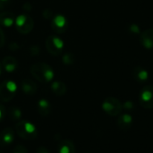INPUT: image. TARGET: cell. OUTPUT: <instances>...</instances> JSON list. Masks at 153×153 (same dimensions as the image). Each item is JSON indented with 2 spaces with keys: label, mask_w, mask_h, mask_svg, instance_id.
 <instances>
[{
  "label": "cell",
  "mask_w": 153,
  "mask_h": 153,
  "mask_svg": "<svg viewBox=\"0 0 153 153\" xmlns=\"http://www.w3.org/2000/svg\"><path fill=\"white\" fill-rule=\"evenodd\" d=\"M31 75L39 82L48 83L54 79L55 74L50 65L46 63H37L30 66Z\"/></svg>",
  "instance_id": "6da1fadb"
},
{
  "label": "cell",
  "mask_w": 153,
  "mask_h": 153,
  "mask_svg": "<svg viewBox=\"0 0 153 153\" xmlns=\"http://www.w3.org/2000/svg\"><path fill=\"white\" fill-rule=\"evenodd\" d=\"M15 133L23 140H34L38 136L36 126L26 120H22L16 124Z\"/></svg>",
  "instance_id": "7a4b0ae2"
},
{
  "label": "cell",
  "mask_w": 153,
  "mask_h": 153,
  "mask_svg": "<svg viewBox=\"0 0 153 153\" xmlns=\"http://www.w3.org/2000/svg\"><path fill=\"white\" fill-rule=\"evenodd\" d=\"M102 109L105 113L111 117H117L123 111L122 102L116 97H108L104 100L101 105Z\"/></svg>",
  "instance_id": "3957f363"
},
{
  "label": "cell",
  "mask_w": 153,
  "mask_h": 153,
  "mask_svg": "<svg viewBox=\"0 0 153 153\" xmlns=\"http://www.w3.org/2000/svg\"><path fill=\"white\" fill-rule=\"evenodd\" d=\"M14 26L20 33L28 34L32 30L34 27V22L29 14L22 13L15 18Z\"/></svg>",
  "instance_id": "277c9868"
},
{
  "label": "cell",
  "mask_w": 153,
  "mask_h": 153,
  "mask_svg": "<svg viewBox=\"0 0 153 153\" xmlns=\"http://www.w3.org/2000/svg\"><path fill=\"white\" fill-rule=\"evenodd\" d=\"M17 85L11 80L4 81L0 84V100L2 102H9L15 96Z\"/></svg>",
  "instance_id": "5b68a950"
},
{
  "label": "cell",
  "mask_w": 153,
  "mask_h": 153,
  "mask_svg": "<svg viewBox=\"0 0 153 153\" xmlns=\"http://www.w3.org/2000/svg\"><path fill=\"white\" fill-rule=\"evenodd\" d=\"M64 47L65 43L63 39L56 35H50L46 39V48L48 52L54 56L60 55Z\"/></svg>",
  "instance_id": "8992f818"
},
{
  "label": "cell",
  "mask_w": 153,
  "mask_h": 153,
  "mask_svg": "<svg viewBox=\"0 0 153 153\" xmlns=\"http://www.w3.org/2000/svg\"><path fill=\"white\" fill-rule=\"evenodd\" d=\"M139 102L140 105L144 109H152L153 108V86L146 85L144 86L139 94Z\"/></svg>",
  "instance_id": "52a82bcc"
},
{
  "label": "cell",
  "mask_w": 153,
  "mask_h": 153,
  "mask_svg": "<svg viewBox=\"0 0 153 153\" xmlns=\"http://www.w3.org/2000/svg\"><path fill=\"white\" fill-rule=\"evenodd\" d=\"M50 25H51L52 30L56 33L62 34L66 31L68 28V22L63 14H56L53 18Z\"/></svg>",
  "instance_id": "ba28073f"
},
{
  "label": "cell",
  "mask_w": 153,
  "mask_h": 153,
  "mask_svg": "<svg viewBox=\"0 0 153 153\" xmlns=\"http://www.w3.org/2000/svg\"><path fill=\"white\" fill-rule=\"evenodd\" d=\"M14 139V131L10 128L6 127L0 132V146L5 147L8 146L13 143Z\"/></svg>",
  "instance_id": "9c48e42d"
},
{
  "label": "cell",
  "mask_w": 153,
  "mask_h": 153,
  "mask_svg": "<svg viewBox=\"0 0 153 153\" xmlns=\"http://www.w3.org/2000/svg\"><path fill=\"white\" fill-rule=\"evenodd\" d=\"M140 42L147 49L153 48V29H147L141 32L140 34Z\"/></svg>",
  "instance_id": "30bf717a"
},
{
  "label": "cell",
  "mask_w": 153,
  "mask_h": 153,
  "mask_svg": "<svg viewBox=\"0 0 153 153\" xmlns=\"http://www.w3.org/2000/svg\"><path fill=\"white\" fill-rule=\"evenodd\" d=\"M133 123H134L133 117L128 113L122 114V115L120 114V116L118 117V118L117 120V125L118 128L123 131H126V130L130 129L133 126Z\"/></svg>",
  "instance_id": "8fae6325"
},
{
  "label": "cell",
  "mask_w": 153,
  "mask_h": 153,
  "mask_svg": "<svg viewBox=\"0 0 153 153\" xmlns=\"http://www.w3.org/2000/svg\"><path fill=\"white\" fill-rule=\"evenodd\" d=\"M75 145L71 140H62L57 144L58 153H75Z\"/></svg>",
  "instance_id": "7c38bea8"
},
{
  "label": "cell",
  "mask_w": 153,
  "mask_h": 153,
  "mask_svg": "<svg viewBox=\"0 0 153 153\" xmlns=\"http://www.w3.org/2000/svg\"><path fill=\"white\" fill-rule=\"evenodd\" d=\"M21 88L24 94L26 95H34L37 92V85L30 79H23L21 82Z\"/></svg>",
  "instance_id": "4fadbf2b"
},
{
  "label": "cell",
  "mask_w": 153,
  "mask_h": 153,
  "mask_svg": "<svg viewBox=\"0 0 153 153\" xmlns=\"http://www.w3.org/2000/svg\"><path fill=\"white\" fill-rule=\"evenodd\" d=\"M133 77L138 82H145L149 79V73L142 66H135L133 70Z\"/></svg>",
  "instance_id": "5bb4252c"
},
{
  "label": "cell",
  "mask_w": 153,
  "mask_h": 153,
  "mask_svg": "<svg viewBox=\"0 0 153 153\" xmlns=\"http://www.w3.org/2000/svg\"><path fill=\"white\" fill-rule=\"evenodd\" d=\"M2 67L4 69V71H6L7 73H13L16 70L18 63L16 61V59L13 56H5L3 58L2 62Z\"/></svg>",
  "instance_id": "9a60e30c"
},
{
  "label": "cell",
  "mask_w": 153,
  "mask_h": 153,
  "mask_svg": "<svg viewBox=\"0 0 153 153\" xmlns=\"http://www.w3.org/2000/svg\"><path fill=\"white\" fill-rule=\"evenodd\" d=\"M37 109L41 117H48L51 113V105L48 100L45 99H41L38 101Z\"/></svg>",
  "instance_id": "2e32d148"
},
{
  "label": "cell",
  "mask_w": 153,
  "mask_h": 153,
  "mask_svg": "<svg viewBox=\"0 0 153 153\" xmlns=\"http://www.w3.org/2000/svg\"><path fill=\"white\" fill-rule=\"evenodd\" d=\"M15 15L11 12H4L0 13V24L4 27L10 28L14 25Z\"/></svg>",
  "instance_id": "e0dca14e"
},
{
  "label": "cell",
  "mask_w": 153,
  "mask_h": 153,
  "mask_svg": "<svg viewBox=\"0 0 153 153\" xmlns=\"http://www.w3.org/2000/svg\"><path fill=\"white\" fill-rule=\"evenodd\" d=\"M51 91L57 96H63L67 92V87L64 82L56 81L51 84Z\"/></svg>",
  "instance_id": "ac0fdd59"
},
{
  "label": "cell",
  "mask_w": 153,
  "mask_h": 153,
  "mask_svg": "<svg viewBox=\"0 0 153 153\" xmlns=\"http://www.w3.org/2000/svg\"><path fill=\"white\" fill-rule=\"evenodd\" d=\"M7 113H8V117L12 120H20L22 117V110L20 108H18L17 107H11L8 109Z\"/></svg>",
  "instance_id": "d6986e66"
},
{
  "label": "cell",
  "mask_w": 153,
  "mask_h": 153,
  "mask_svg": "<svg viewBox=\"0 0 153 153\" xmlns=\"http://www.w3.org/2000/svg\"><path fill=\"white\" fill-rule=\"evenodd\" d=\"M62 62L66 65H71L74 63V56L71 53H66L63 56Z\"/></svg>",
  "instance_id": "ffe728a7"
},
{
  "label": "cell",
  "mask_w": 153,
  "mask_h": 153,
  "mask_svg": "<svg viewBox=\"0 0 153 153\" xmlns=\"http://www.w3.org/2000/svg\"><path fill=\"white\" fill-rule=\"evenodd\" d=\"M13 153H29L28 150L23 145H17L13 149Z\"/></svg>",
  "instance_id": "44dd1931"
},
{
  "label": "cell",
  "mask_w": 153,
  "mask_h": 153,
  "mask_svg": "<svg viewBox=\"0 0 153 153\" xmlns=\"http://www.w3.org/2000/svg\"><path fill=\"white\" fill-rule=\"evenodd\" d=\"M42 16H43L45 19H47V20L52 18V16H53V12H52V10L48 9V13H47V10L45 9V10L42 12Z\"/></svg>",
  "instance_id": "7402d4cb"
},
{
  "label": "cell",
  "mask_w": 153,
  "mask_h": 153,
  "mask_svg": "<svg viewBox=\"0 0 153 153\" xmlns=\"http://www.w3.org/2000/svg\"><path fill=\"white\" fill-rule=\"evenodd\" d=\"M39 52H40V49H39V48L38 46H32L30 48V53L32 56H35V55L37 56V55H39Z\"/></svg>",
  "instance_id": "603a6c76"
},
{
  "label": "cell",
  "mask_w": 153,
  "mask_h": 153,
  "mask_svg": "<svg viewBox=\"0 0 153 153\" xmlns=\"http://www.w3.org/2000/svg\"><path fill=\"white\" fill-rule=\"evenodd\" d=\"M130 30H131L134 34H135V33H139V32H140L139 27H138L136 24H132V25L130 26Z\"/></svg>",
  "instance_id": "cb8c5ba5"
},
{
  "label": "cell",
  "mask_w": 153,
  "mask_h": 153,
  "mask_svg": "<svg viewBox=\"0 0 153 153\" xmlns=\"http://www.w3.org/2000/svg\"><path fill=\"white\" fill-rule=\"evenodd\" d=\"M5 114H6V110H5L4 107L0 104V120H2L4 117Z\"/></svg>",
  "instance_id": "d4e9b609"
},
{
  "label": "cell",
  "mask_w": 153,
  "mask_h": 153,
  "mask_svg": "<svg viewBox=\"0 0 153 153\" xmlns=\"http://www.w3.org/2000/svg\"><path fill=\"white\" fill-rule=\"evenodd\" d=\"M10 45L11 46H9V48H10L11 51H16L19 48V46H18V44L16 42H11Z\"/></svg>",
  "instance_id": "484cf974"
},
{
  "label": "cell",
  "mask_w": 153,
  "mask_h": 153,
  "mask_svg": "<svg viewBox=\"0 0 153 153\" xmlns=\"http://www.w3.org/2000/svg\"><path fill=\"white\" fill-rule=\"evenodd\" d=\"M35 153H49V152H48V150L46 147L41 146V147H39V148L36 150V152Z\"/></svg>",
  "instance_id": "4316f807"
},
{
  "label": "cell",
  "mask_w": 153,
  "mask_h": 153,
  "mask_svg": "<svg viewBox=\"0 0 153 153\" xmlns=\"http://www.w3.org/2000/svg\"><path fill=\"white\" fill-rule=\"evenodd\" d=\"M4 44V35L3 30L0 28V48H2Z\"/></svg>",
  "instance_id": "83f0119b"
},
{
  "label": "cell",
  "mask_w": 153,
  "mask_h": 153,
  "mask_svg": "<svg viewBox=\"0 0 153 153\" xmlns=\"http://www.w3.org/2000/svg\"><path fill=\"white\" fill-rule=\"evenodd\" d=\"M123 108H126V109H130L134 108V103H132L131 101H127L123 105Z\"/></svg>",
  "instance_id": "f1b7e54d"
},
{
  "label": "cell",
  "mask_w": 153,
  "mask_h": 153,
  "mask_svg": "<svg viewBox=\"0 0 153 153\" xmlns=\"http://www.w3.org/2000/svg\"><path fill=\"white\" fill-rule=\"evenodd\" d=\"M10 0H0V8H4V4H6Z\"/></svg>",
  "instance_id": "f546056e"
},
{
  "label": "cell",
  "mask_w": 153,
  "mask_h": 153,
  "mask_svg": "<svg viewBox=\"0 0 153 153\" xmlns=\"http://www.w3.org/2000/svg\"><path fill=\"white\" fill-rule=\"evenodd\" d=\"M1 71H2V64L0 62V74H1Z\"/></svg>",
  "instance_id": "4dcf8cb0"
},
{
  "label": "cell",
  "mask_w": 153,
  "mask_h": 153,
  "mask_svg": "<svg viewBox=\"0 0 153 153\" xmlns=\"http://www.w3.org/2000/svg\"><path fill=\"white\" fill-rule=\"evenodd\" d=\"M0 153H3V152H2V151H1V150H0Z\"/></svg>",
  "instance_id": "1f68e13d"
}]
</instances>
